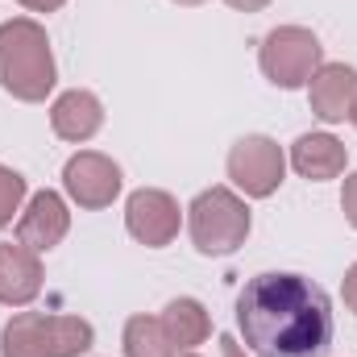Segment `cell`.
Wrapping results in <instances>:
<instances>
[{
  "label": "cell",
  "instance_id": "obj_1",
  "mask_svg": "<svg viewBox=\"0 0 357 357\" xmlns=\"http://www.w3.org/2000/svg\"><path fill=\"white\" fill-rule=\"evenodd\" d=\"M237 324L258 357H324L333 349L328 295L303 274H258L237 295Z\"/></svg>",
  "mask_w": 357,
  "mask_h": 357
},
{
  "label": "cell",
  "instance_id": "obj_2",
  "mask_svg": "<svg viewBox=\"0 0 357 357\" xmlns=\"http://www.w3.org/2000/svg\"><path fill=\"white\" fill-rule=\"evenodd\" d=\"M0 88L17 100H46L54 88V54L50 38L38 21L17 17L0 25Z\"/></svg>",
  "mask_w": 357,
  "mask_h": 357
},
{
  "label": "cell",
  "instance_id": "obj_3",
  "mask_svg": "<svg viewBox=\"0 0 357 357\" xmlns=\"http://www.w3.org/2000/svg\"><path fill=\"white\" fill-rule=\"evenodd\" d=\"M84 349H91V324L79 316L21 312L0 337V357H79Z\"/></svg>",
  "mask_w": 357,
  "mask_h": 357
},
{
  "label": "cell",
  "instance_id": "obj_4",
  "mask_svg": "<svg viewBox=\"0 0 357 357\" xmlns=\"http://www.w3.org/2000/svg\"><path fill=\"white\" fill-rule=\"evenodd\" d=\"M245 237H250V208H245V199H237L229 187H212V191L195 195V204H191V241H195L199 254L225 258Z\"/></svg>",
  "mask_w": 357,
  "mask_h": 357
},
{
  "label": "cell",
  "instance_id": "obj_5",
  "mask_svg": "<svg viewBox=\"0 0 357 357\" xmlns=\"http://www.w3.org/2000/svg\"><path fill=\"white\" fill-rule=\"evenodd\" d=\"M262 71L278 88H303L320 71V42L303 25H282L270 29L262 42Z\"/></svg>",
  "mask_w": 357,
  "mask_h": 357
},
{
  "label": "cell",
  "instance_id": "obj_6",
  "mask_svg": "<svg viewBox=\"0 0 357 357\" xmlns=\"http://www.w3.org/2000/svg\"><path fill=\"white\" fill-rule=\"evenodd\" d=\"M282 171H287V158L278 150V142H270L262 133L254 137H241L233 150H229V178L254 195V199H266L270 191L282 183Z\"/></svg>",
  "mask_w": 357,
  "mask_h": 357
},
{
  "label": "cell",
  "instance_id": "obj_7",
  "mask_svg": "<svg viewBox=\"0 0 357 357\" xmlns=\"http://www.w3.org/2000/svg\"><path fill=\"white\" fill-rule=\"evenodd\" d=\"M125 225H129V233H133L142 245L162 250V245L175 241V233H178V204L167 191H158V187H142V191L129 195Z\"/></svg>",
  "mask_w": 357,
  "mask_h": 357
},
{
  "label": "cell",
  "instance_id": "obj_8",
  "mask_svg": "<svg viewBox=\"0 0 357 357\" xmlns=\"http://www.w3.org/2000/svg\"><path fill=\"white\" fill-rule=\"evenodd\" d=\"M63 183H67V191H71V199L79 208H108L116 199V191H121V167L112 158H104V154L84 150V154H75L67 162Z\"/></svg>",
  "mask_w": 357,
  "mask_h": 357
},
{
  "label": "cell",
  "instance_id": "obj_9",
  "mask_svg": "<svg viewBox=\"0 0 357 357\" xmlns=\"http://www.w3.org/2000/svg\"><path fill=\"white\" fill-rule=\"evenodd\" d=\"M67 229H71V212H67L63 195L38 191L29 199V208L21 212V220H17V241L29 245L33 254H42V250H54L67 237Z\"/></svg>",
  "mask_w": 357,
  "mask_h": 357
},
{
  "label": "cell",
  "instance_id": "obj_10",
  "mask_svg": "<svg viewBox=\"0 0 357 357\" xmlns=\"http://www.w3.org/2000/svg\"><path fill=\"white\" fill-rule=\"evenodd\" d=\"M312 112L320 121H345L357 108V71L345 63H324L312 75Z\"/></svg>",
  "mask_w": 357,
  "mask_h": 357
},
{
  "label": "cell",
  "instance_id": "obj_11",
  "mask_svg": "<svg viewBox=\"0 0 357 357\" xmlns=\"http://www.w3.org/2000/svg\"><path fill=\"white\" fill-rule=\"evenodd\" d=\"M42 291V262L29 245H0V303L21 307Z\"/></svg>",
  "mask_w": 357,
  "mask_h": 357
},
{
  "label": "cell",
  "instance_id": "obj_12",
  "mask_svg": "<svg viewBox=\"0 0 357 357\" xmlns=\"http://www.w3.org/2000/svg\"><path fill=\"white\" fill-rule=\"evenodd\" d=\"M50 125L63 142H88L91 133L104 125V108L91 91H63L50 108Z\"/></svg>",
  "mask_w": 357,
  "mask_h": 357
},
{
  "label": "cell",
  "instance_id": "obj_13",
  "mask_svg": "<svg viewBox=\"0 0 357 357\" xmlns=\"http://www.w3.org/2000/svg\"><path fill=\"white\" fill-rule=\"evenodd\" d=\"M291 167L303 178H337L345 171V146L333 133H303L291 150Z\"/></svg>",
  "mask_w": 357,
  "mask_h": 357
},
{
  "label": "cell",
  "instance_id": "obj_14",
  "mask_svg": "<svg viewBox=\"0 0 357 357\" xmlns=\"http://www.w3.org/2000/svg\"><path fill=\"white\" fill-rule=\"evenodd\" d=\"M158 320H162V328H167V337L175 341L178 354H183V349H195V345L208 341V333H212V320H208L204 303H195V299H171Z\"/></svg>",
  "mask_w": 357,
  "mask_h": 357
},
{
  "label": "cell",
  "instance_id": "obj_15",
  "mask_svg": "<svg viewBox=\"0 0 357 357\" xmlns=\"http://www.w3.org/2000/svg\"><path fill=\"white\" fill-rule=\"evenodd\" d=\"M175 341L167 337L162 320L154 316H133L125 324V357H175Z\"/></svg>",
  "mask_w": 357,
  "mask_h": 357
},
{
  "label": "cell",
  "instance_id": "obj_16",
  "mask_svg": "<svg viewBox=\"0 0 357 357\" xmlns=\"http://www.w3.org/2000/svg\"><path fill=\"white\" fill-rule=\"evenodd\" d=\"M21 199H25V178L17 175V171H8V167H0V225L13 220V212L21 208Z\"/></svg>",
  "mask_w": 357,
  "mask_h": 357
},
{
  "label": "cell",
  "instance_id": "obj_17",
  "mask_svg": "<svg viewBox=\"0 0 357 357\" xmlns=\"http://www.w3.org/2000/svg\"><path fill=\"white\" fill-rule=\"evenodd\" d=\"M341 208H345L349 225L357 229V175H349V178H345V195H341Z\"/></svg>",
  "mask_w": 357,
  "mask_h": 357
},
{
  "label": "cell",
  "instance_id": "obj_18",
  "mask_svg": "<svg viewBox=\"0 0 357 357\" xmlns=\"http://www.w3.org/2000/svg\"><path fill=\"white\" fill-rule=\"evenodd\" d=\"M345 303L357 312V266H349V274H345Z\"/></svg>",
  "mask_w": 357,
  "mask_h": 357
},
{
  "label": "cell",
  "instance_id": "obj_19",
  "mask_svg": "<svg viewBox=\"0 0 357 357\" xmlns=\"http://www.w3.org/2000/svg\"><path fill=\"white\" fill-rule=\"evenodd\" d=\"M25 8H33V13H54V8H63L67 0H21Z\"/></svg>",
  "mask_w": 357,
  "mask_h": 357
},
{
  "label": "cell",
  "instance_id": "obj_20",
  "mask_svg": "<svg viewBox=\"0 0 357 357\" xmlns=\"http://www.w3.org/2000/svg\"><path fill=\"white\" fill-rule=\"evenodd\" d=\"M220 357H245V349H241L233 337H220Z\"/></svg>",
  "mask_w": 357,
  "mask_h": 357
},
{
  "label": "cell",
  "instance_id": "obj_21",
  "mask_svg": "<svg viewBox=\"0 0 357 357\" xmlns=\"http://www.w3.org/2000/svg\"><path fill=\"white\" fill-rule=\"evenodd\" d=\"M233 8H241V13H258V8H266L270 0H229Z\"/></svg>",
  "mask_w": 357,
  "mask_h": 357
},
{
  "label": "cell",
  "instance_id": "obj_22",
  "mask_svg": "<svg viewBox=\"0 0 357 357\" xmlns=\"http://www.w3.org/2000/svg\"><path fill=\"white\" fill-rule=\"evenodd\" d=\"M175 4H204V0H175Z\"/></svg>",
  "mask_w": 357,
  "mask_h": 357
},
{
  "label": "cell",
  "instance_id": "obj_23",
  "mask_svg": "<svg viewBox=\"0 0 357 357\" xmlns=\"http://www.w3.org/2000/svg\"><path fill=\"white\" fill-rule=\"evenodd\" d=\"M349 121H354V125H357V108H354V116H349Z\"/></svg>",
  "mask_w": 357,
  "mask_h": 357
},
{
  "label": "cell",
  "instance_id": "obj_24",
  "mask_svg": "<svg viewBox=\"0 0 357 357\" xmlns=\"http://www.w3.org/2000/svg\"><path fill=\"white\" fill-rule=\"evenodd\" d=\"M175 357H195V354H175Z\"/></svg>",
  "mask_w": 357,
  "mask_h": 357
}]
</instances>
